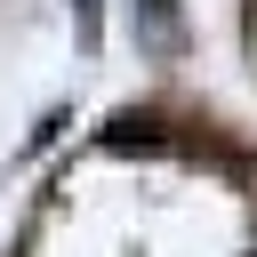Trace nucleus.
Returning <instances> with one entry per match:
<instances>
[{
	"instance_id": "obj_1",
	"label": "nucleus",
	"mask_w": 257,
	"mask_h": 257,
	"mask_svg": "<svg viewBox=\"0 0 257 257\" xmlns=\"http://www.w3.org/2000/svg\"><path fill=\"white\" fill-rule=\"evenodd\" d=\"M128 24H137V48H153V56H177V48H185L177 0H128Z\"/></svg>"
}]
</instances>
